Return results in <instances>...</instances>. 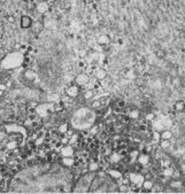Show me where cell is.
Masks as SVG:
<instances>
[{"mask_svg": "<svg viewBox=\"0 0 185 194\" xmlns=\"http://www.w3.org/2000/svg\"><path fill=\"white\" fill-rule=\"evenodd\" d=\"M23 62V56L21 53L15 52L12 54H8L3 60H2V67L6 69H14L18 66H21Z\"/></svg>", "mask_w": 185, "mask_h": 194, "instance_id": "6da1fadb", "label": "cell"}, {"mask_svg": "<svg viewBox=\"0 0 185 194\" xmlns=\"http://www.w3.org/2000/svg\"><path fill=\"white\" fill-rule=\"evenodd\" d=\"M89 82H90V77H89V75L85 74V72H79V74H77L76 77H75V84H77L78 86H84V85H86Z\"/></svg>", "mask_w": 185, "mask_h": 194, "instance_id": "7a4b0ae2", "label": "cell"}, {"mask_svg": "<svg viewBox=\"0 0 185 194\" xmlns=\"http://www.w3.org/2000/svg\"><path fill=\"white\" fill-rule=\"evenodd\" d=\"M79 93H81V86H78L77 84H73L66 90V94L71 99L77 98L79 96Z\"/></svg>", "mask_w": 185, "mask_h": 194, "instance_id": "3957f363", "label": "cell"}, {"mask_svg": "<svg viewBox=\"0 0 185 194\" xmlns=\"http://www.w3.org/2000/svg\"><path fill=\"white\" fill-rule=\"evenodd\" d=\"M144 179H145V177H144V175H143L141 172H136V174L134 172V174H131V175L129 176L130 183L134 184V185H137V186H141Z\"/></svg>", "mask_w": 185, "mask_h": 194, "instance_id": "277c9868", "label": "cell"}, {"mask_svg": "<svg viewBox=\"0 0 185 194\" xmlns=\"http://www.w3.org/2000/svg\"><path fill=\"white\" fill-rule=\"evenodd\" d=\"M20 25L22 29H29L32 25V18L29 15H22L21 16V21H20Z\"/></svg>", "mask_w": 185, "mask_h": 194, "instance_id": "5b68a950", "label": "cell"}, {"mask_svg": "<svg viewBox=\"0 0 185 194\" xmlns=\"http://www.w3.org/2000/svg\"><path fill=\"white\" fill-rule=\"evenodd\" d=\"M137 163H138L140 167L143 168H146L149 163V155L147 153H144V154H139L138 157H137Z\"/></svg>", "mask_w": 185, "mask_h": 194, "instance_id": "8992f818", "label": "cell"}, {"mask_svg": "<svg viewBox=\"0 0 185 194\" xmlns=\"http://www.w3.org/2000/svg\"><path fill=\"white\" fill-rule=\"evenodd\" d=\"M75 163H76V158L74 156H67L61 158V164L66 168H71L75 165Z\"/></svg>", "mask_w": 185, "mask_h": 194, "instance_id": "52a82bcc", "label": "cell"}, {"mask_svg": "<svg viewBox=\"0 0 185 194\" xmlns=\"http://www.w3.org/2000/svg\"><path fill=\"white\" fill-rule=\"evenodd\" d=\"M61 156L62 157H67V156H74V154H75V149L71 147V145H68L67 146H63L62 148H61Z\"/></svg>", "mask_w": 185, "mask_h": 194, "instance_id": "ba28073f", "label": "cell"}, {"mask_svg": "<svg viewBox=\"0 0 185 194\" xmlns=\"http://www.w3.org/2000/svg\"><path fill=\"white\" fill-rule=\"evenodd\" d=\"M48 8H49V5H48V2L47 1H39L38 3H37V6H36V10L39 13V14H45L47 10H48Z\"/></svg>", "mask_w": 185, "mask_h": 194, "instance_id": "9c48e42d", "label": "cell"}, {"mask_svg": "<svg viewBox=\"0 0 185 194\" xmlns=\"http://www.w3.org/2000/svg\"><path fill=\"white\" fill-rule=\"evenodd\" d=\"M173 138V131L169 129H164L160 132V140H170Z\"/></svg>", "mask_w": 185, "mask_h": 194, "instance_id": "30bf717a", "label": "cell"}, {"mask_svg": "<svg viewBox=\"0 0 185 194\" xmlns=\"http://www.w3.org/2000/svg\"><path fill=\"white\" fill-rule=\"evenodd\" d=\"M153 187H154V183L152 182V179H144L141 184V189L144 191H153Z\"/></svg>", "mask_w": 185, "mask_h": 194, "instance_id": "8fae6325", "label": "cell"}, {"mask_svg": "<svg viewBox=\"0 0 185 194\" xmlns=\"http://www.w3.org/2000/svg\"><path fill=\"white\" fill-rule=\"evenodd\" d=\"M108 175L113 178V179H120L122 178V172L119 170V169H115V168H112L108 170Z\"/></svg>", "mask_w": 185, "mask_h": 194, "instance_id": "7c38bea8", "label": "cell"}, {"mask_svg": "<svg viewBox=\"0 0 185 194\" xmlns=\"http://www.w3.org/2000/svg\"><path fill=\"white\" fill-rule=\"evenodd\" d=\"M109 42H110V38L107 35H101L97 38V43L99 45H107V44H109Z\"/></svg>", "mask_w": 185, "mask_h": 194, "instance_id": "4fadbf2b", "label": "cell"}, {"mask_svg": "<svg viewBox=\"0 0 185 194\" xmlns=\"http://www.w3.org/2000/svg\"><path fill=\"white\" fill-rule=\"evenodd\" d=\"M106 77H107V71H106L105 69L100 68V69H98V70L95 71V78H97L98 81H103Z\"/></svg>", "mask_w": 185, "mask_h": 194, "instance_id": "5bb4252c", "label": "cell"}, {"mask_svg": "<svg viewBox=\"0 0 185 194\" xmlns=\"http://www.w3.org/2000/svg\"><path fill=\"white\" fill-rule=\"evenodd\" d=\"M88 169H89V171H90V172H94V174H97V172L99 171V169H100V165H99V163H98V162H95V161H91V162L89 163V165H88Z\"/></svg>", "mask_w": 185, "mask_h": 194, "instance_id": "9a60e30c", "label": "cell"}, {"mask_svg": "<svg viewBox=\"0 0 185 194\" xmlns=\"http://www.w3.org/2000/svg\"><path fill=\"white\" fill-rule=\"evenodd\" d=\"M68 130H69V124L66 123V122L61 123V124L58 126V131H59V133H61V135H66Z\"/></svg>", "mask_w": 185, "mask_h": 194, "instance_id": "2e32d148", "label": "cell"}, {"mask_svg": "<svg viewBox=\"0 0 185 194\" xmlns=\"http://www.w3.org/2000/svg\"><path fill=\"white\" fill-rule=\"evenodd\" d=\"M183 186V184H182V182L180 180V179H174V180H171L170 183H169V187H171V189H176V190H178V189H181Z\"/></svg>", "mask_w": 185, "mask_h": 194, "instance_id": "e0dca14e", "label": "cell"}, {"mask_svg": "<svg viewBox=\"0 0 185 194\" xmlns=\"http://www.w3.org/2000/svg\"><path fill=\"white\" fill-rule=\"evenodd\" d=\"M175 109L177 111H184L185 110V101L183 100H178L175 102Z\"/></svg>", "mask_w": 185, "mask_h": 194, "instance_id": "ac0fdd59", "label": "cell"}, {"mask_svg": "<svg viewBox=\"0 0 185 194\" xmlns=\"http://www.w3.org/2000/svg\"><path fill=\"white\" fill-rule=\"evenodd\" d=\"M93 96H94V92H93L92 90H88V91L84 92L83 99H84L85 101H90V100H92L93 99Z\"/></svg>", "mask_w": 185, "mask_h": 194, "instance_id": "d6986e66", "label": "cell"}, {"mask_svg": "<svg viewBox=\"0 0 185 194\" xmlns=\"http://www.w3.org/2000/svg\"><path fill=\"white\" fill-rule=\"evenodd\" d=\"M17 146H18V143H17L16 140H14V139H12L9 143H7V144H6V147H7L8 149H10V150L15 149Z\"/></svg>", "mask_w": 185, "mask_h": 194, "instance_id": "ffe728a7", "label": "cell"}, {"mask_svg": "<svg viewBox=\"0 0 185 194\" xmlns=\"http://www.w3.org/2000/svg\"><path fill=\"white\" fill-rule=\"evenodd\" d=\"M121 158H122V156L120 155V154H116V153H114L113 155H110V161H112V163H119L120 161H121Z\"/></svg>", "mask_w": 185, "mask_h": 194, "instance_id": "44dd1931", "label": "cell"}, {"mask_svg": "<svg viewBox=\"0 0 185 194\" xmlns=\"http://www.w3.org/2000/svg\"><path fill=\"white\" fill-rule=\"evenodd\" d=\"M24 76H25V78L29 79V81H32V79L36 78V74L32 72V71H27V72L24 74Z\"/></svg>", "mask_w": 185, "mask_h": 194, "instance_id": "7402d4cb", "label": "cell"}, {"mask_svg": "<svg viewBox=\"0 0 185 194\" xmlns=\"http://www.w3.org/2000/svg\"><path fill=\"white\" fill-rule=\"evenodd\" d=\"M160 146L163 149H167L170 147V140H160Z\"/></svg>", "mask_w": 185, "mask_h": 194, "instance_id": "603a6c76", "label": "cell"}, {"mask_svg": "<svg viewBox=\"0 0 185 194\" xmlns=\"http://www.w3.org/2000/svg\"><path fill=\"white\" fill-rule=\"evenodd\" d=\"M129 117L132 118V120H137L139 117V111L138 110H132L129 113Z\"/></svg>", "mask_w": 185, "mask_h": 194, "instance_id": "cb8c5ba5", "label": "cell"}, {"mask_svg": "<svg viewBox=\"0 0 185 194\" xmlns=\"http://www.w3.org/2000/svg\"><path fill=\"white\" fill-rule=\"evenodd\" d=\"M145 120L146 121H154L155 120V114L154 113H148V114H146V116H145Z\"/></svg>", "mask_w": 185, "mask_h": 194, "instance_id": "d4e9b609", "label": "cell"}, {"mask_svg": "<svg viewBox=\"0 0 185 194\" xmlns=\"http://www.w3.org/2000/svg\"><path fill=\"white\" fill-rule=\"evenodd\" d=\"M100 107H102L100 100H95V101H93V103L91 105V108H92V109H98V108H100Z\"/></svg>", "mask_w": 185, "mask_h": 194, "instance_id": "484cf974", "label": "cell"}, {"mask_svg": "<svg viewBox=\"0 0 185 194\" xmlns=\"http://www.w3.org/2000/svg\"><path fill=\"white\" fill-rule=\"evenodd\" d=\"M139 155V152L138 150H132V152H130V156L134 158V160H137V157H138Z\"/></svg>", "mask_w": 185, "mask_h": 194, "instance_id": "4316f807", "label": "cell"}, {"mask_svg": "<svg viewBox=\"0 0 185 194\" xmlns=\"http://www.w3.org/2000/svg\"><path fill=\"white\" fill-rule=\"evenodd\" d=\"M156 55H158L159 57H163V56H164V51H162V49L156 51Z\"/></svg>", "mask_w": 185, "mask_h": 194, "instance_id": "83f0119b", "label": "cell"}, {"mask_svg": "<svg viewBox=\"0 0 185 194\" xmlns=\"http://www.w3.org/2000/svg\"><path fill=\"white\" fill-rule=\"evenodd\" d=\"M61 143H62V144H69V138L66 136V138H62V139H61Z\"/></svg>", "mask_w": 185, "mask_h": 194, "instance_id": "f1b7e54d", "label": "cell"}, {"mask_svg": "<svg viewBox=\"0 0 185 194\" xmlns=\"http://www.w3.org/2000/svg\"><path fill=\"white\" fill-rule=\"evenodd\" d=\"M153 137H154V139H155V140H160V133H158V132H154Z\"/></svg>", "mask_w": 185, "mask_h": 194, "instance_id": "f546056e", "label": "cell"}, {"mask_svg": "<svg viewBox=\"0 0 185 194\" xmlns=\"http://www.w3.org/2000/svg\"><path fill=\"white\" fill-rule=\"evenodd\" d=\"M152 149H153V148H152V146L148 145V146H146V149H145V152H146V153H151V152H152Z\"/></svg>", "mask_w": 185, "mask_h": 194, "instance_id": "4dcf8cb0", "label": "cell"}, {"mask_svg": "<svg viewBox=\"0 0 185 194\" xmlns=\"http://www.w3.org/2000/svg\"><path fill=\"white\" fill-rule=\"evenodd\" d=\"M117 105H119V107H124V105H125V102H124L123 100H120V101L117 102Z\"/></svg>", "mask_w": 185, "mask_h": 194, "instance_id": "1f68e13d", "label": "cell"}, {"mask_svg": "<svg viewBox=\"0 0 185 194\" xmlns=\"http://www.w3.org/2000/svg\"><path fill=\"white\" fill-rule=\"evenodd\" d=\"M6 89H7V85H6V84H0V90L5 91Z\"/></svg>", "mask_w": 185, "mask_h": 194, "instance_id": "d6a6232c", "label": "cell"}, {"mask_svg": "<svg viewBox=\"0 0 185 194\" xmlns=\"http://www.w3.org/2000/svg\"><path fill=\"white\" fill-rule=\"evenodd\" d=\"M8 21H9V22H12V23H13V22H14V21H15V18H14V17H13V16H9V17H8Z\"/></svg>", "mask_w": 185, "mask_h": 194, "instance_id": "836d02e7", "label": "cell"}, {"mask_svg": "<svg viewBox=\"0 0 185 194\" xmlns=\"http://www.w3.org/2000/svg\"><path fill=\"white\" fill-rule=\"evenodd\" d=\"M3 92H5V91H2V90H0V98L2 97V96H3Z\"/></svg>", "mask_w": 185, "mask_h": 194, "instance_id": "e575fe53", "label": "cell"}, {"mask_svg": "<svg viewBox=\"0 0 185 194\" xmlns=\"http://www.w3.org/2000/svg\"><path fill=\"white\" fill-rule=\"evenodd\" d=\"M49 1H54V0H49Z\"/></svg>", "mask_w": 185, "mask_h": 194, "instance_id": "d590c367", "label": "cell"}]
</instances>
